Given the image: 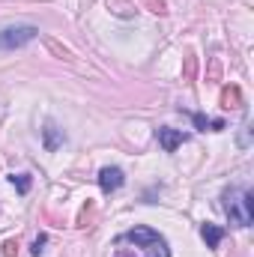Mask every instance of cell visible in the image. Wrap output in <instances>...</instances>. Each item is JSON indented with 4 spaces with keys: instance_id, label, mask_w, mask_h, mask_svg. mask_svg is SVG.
<instances>
[{
    "instance_id": "obj_14",
    "label": "cell",
    "mask_w": 254,
    "mask_h": 257,
    "mask_svg": "<svg viewBox=\"0 0 254 257\" xmlns=\"http://www.w3.org/2000/svg\"><path fill=\"white\" fill-rule=\"evenodd\" d=\"M224 128V120H212V132H221Z\"/></svg>"
},
{
    "instance_id": "obj_1",
    "label": "cell",
    "mask_w": 254,
    "mask_h": 257,
    "mask_svg": "<svg viewBox=\"0 0 254 257\" xmlns=\"http://www.w3.org/2000/svg\"><path fill=\"white\" fill-rule=\"evenodd\" d=\"M221 206H224V215L230 218V224L236 227H251L254 221V197L248 189L242 186H230L227 192L221 194Z\"/></svg>"
},
{
    "instance_id": "obj_7",
    "label": "cell",
    "mask_w": 254,
    "mask_h": 257,
    "mask_svg": "<svg viewBox=\"0 0 254 257\" xmlns=\"http://www.w3.org/2000/svg\"><path fill=\"white\" fill-rule=\"evenodd\" d=\"M221 108H227V111L242 108V90H239L236 84H230V87L221 90Z\"/></svg>"
},
{
    "instance_id": "obj_12",
    "label": "cell",
    "mask_w": 254,
    "mask_h": 257,
    "mask_svg": "<svg viewBox=\"0 0 254 257\" xmlns=\"http://www.w3.org/2000/svg\"><path fill=\"white\" fill-rule=\"evenodd\" d=\"M191 75H194V57H189V63H186V78L191 81Z\"/></svg>"
},
{
    "instance_id": "obj_9",
    "label": "cell",
    "mask_w": 254,
    "mask_h": 257,
    "mask_svg": "<svg viewBox=\"0 0 254 257\" xmlns=\"http://www.w3.org/2000/svg\"><path fill=\"white\" fill-rule=\"evenodd\" d=\"M9 180H12V186H15V189H18L21 194L30 192V174H12Z\"/></svg>"
},
{
    "instance_id": "obj_5",
    "label": "cell",
    "mask_w": 254,
    "mask_h": 257,
    "mask_svg": "<svg viewBox=\"0 0 254 257\" xmlns=\"http://www.w3.org/2000/svg\"><path fill=\"white\" fill-rule=\"evenodd\" d=\"M156 138H159V144H162V150H165V153H174V150L186 141V135H183L180 128H168V126L156 128Z\"/></svg>"
},
{
    "instance_id": "obj_3",
    "label": "cell",
    "mask_w": 254,
    "mask_h": 257,
    "mask_svg": "<svg viewBox=\"0 0 254 257\" xmlns=\"http://www.w3.org/2000/svg\"><path fill=\"white\" fill-rule=\"evenodd\" d=\"M36 36H39V30H36V27H30V24L6 27V30H0V48H3V51H15V48H21V45L33 42Z\"/></svg>"
},
{
    "instance_id": "obj_10",
    "label": "cell",
    "mask_w": 254,
    "mask_h": 257,
    "mask_svg": "<svg viewBox=\"0 0 254 257\" xmlns=\"http://www.w3.org/2000/svg\"><path fill=\"white\" fill-rule=\"evenodd\" d=\"M191 120H194V126L200 128V132H206V128H212V120H206V117H203V114H194V117H191Z\"/></svg>"
},
{
    "instance_id": "obj_13",
    "label": "cell",
    "mask_w": 254,
    "mask_h": 257,
    "mask_svg": "<svg viewBox=\"0 0 254 257\" xmlns=\"http://www.w3.org/2000/svg\"><path fill=\"white\" fill-rule=\"evenodd\" d=\"M12 248H15V242H6V245H3V254H6V257H12V254H15Z\"/></svg>"
},
{
    "instance_id": "obj_2",
    "label": "cell",
    "mask_w": 254,
    "mask_h": 257,
    "mask_svg": "<svg viewBox=\"0 0 254 257\" xmlns=\"http://www.w3.org/2000/svg\"><path fill=\"white\" fill-rule=\"evenodd\" d=\"M123 239L132 242V245H138V248H144L147 257H171L165 236L156 233V230H150V227H135V230H129Z\"/></svg>"
},
{
    "instance_id": "obj_11",
    "label": "cell",
    "mask_w": 254,
    "mask_h": 257,
    "mask_svg": "<svg viewBox=\"0 0 254 257\" xmlns=\"http://www.w3.org/2000/svg\"><path fill=\"white\" fill-rule=\"evenodd\" d=\"M42 245H45V236H39V239L33 242V248H30V251H33V254H42Z\"/></svg>"
},
{
    "instance_id": "obj_4",
    "label": "cell",
    "mask_w": 254,
    "mask_h": 257,
    "mask_svg": "<svg viewBox=\"0 0 254 257\" xmlns=\"http://www.w3.org/2000/svg\"><path fill=\"white\" fill-rule=\"evenodd\" d=\"M123 183H126V174H123L120 168H102V171H99V186H102L105 194L117 192Z\"/></svg>"
},
{
    "instance_id": "obj_8",
    "label": "cell",
    "mask_w": 254,
    "mask_h": 257,
    "mask_svg": "<svg viewBox=\"0 0 254 257\" xmlns=\"http://www.w3.org/2000/svg\"><path fill=\"white\" fill-rule=\"evenodd\" d=\"M200 236L206 242V248H218L221 239H224V227H215V224H203L200 227Z\"/></svg>"
},
{
    "instance_id": "obj_6",
    "label": "cell",
    "mask_w": 254,
    "mask_h": 257,
    "mask_svg": "<svg viewBox=\"0 0 254 257\" xmlns=\"http://www.w3.org/2000/svg\"><path fill=\"white\" fill-rule=\"evenodd\" d=\"M42 135H45V150H48V153H54L57 147H63V141H66V132L57 128L54 123H48V126L42 128Z\"/></svg>"
}]
</instances>
